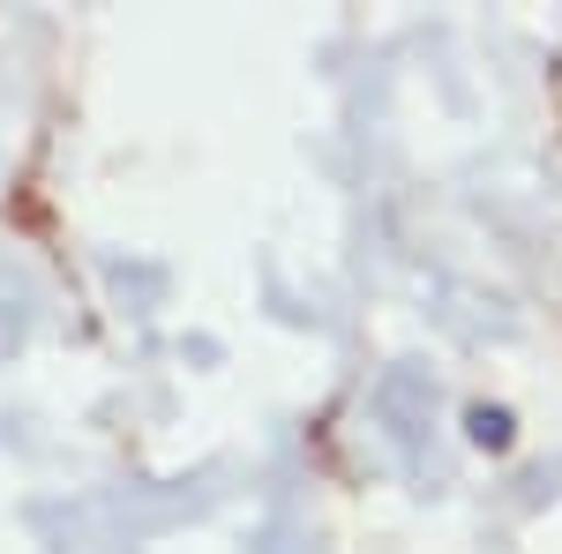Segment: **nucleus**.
<instances>
[{
    "mask_svg": "<svg viewBox=\"0 0 562 554\" xmlns=\"http://www.w3.org/2000/svg\"><path fill=\"white\" fill-rule=\"evenodd\" d=\"M465 434H473L480 450H503V442H510V412H503V405H473V412H465Z\"/></svg>",
    "mask_w": 562,
    "mask_h": 554,
    "instance_id": "nucleus-1",
    "label": "nucleus"
}]
</instances>
